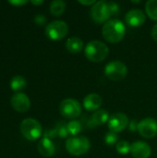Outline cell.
I'll list each match as a JSON object with an SVG mask.
<instances>
[{
	"instance_id": "4fadbf2b",
	"label": "cell",
	"mask_w": 157,
	"mask_h": 158,
	"mask_svg": "<svg viewBox=\"0 0 157 158\" xmlns=\"http://www.w3.org/2000/svg\"><path fill=\"white\" fill-rule=\"evenodd\" d=\"M125 20L129 26L136 28L144 24L146 17L143 11H142L141 9H131L127 13Z\"/></svg>"
},
{
	"instance_id": "83f0119b",
	"label": "cell",
	"mask_w": 157,
	"mask_h": 158,
	"mask_svg": "<svg viewBox=\"0 0 157 158\" xmlns=\"http://www.w3.org/2000/svg\"><path fill=\"white\" fill-rule=\"evenodd\" d=\"M8 3L11 4V5H13V6H23L25 4H27L28 1L27 0H12V1L9 0Z\"/></svg>"
},
{
	"instance_id": "8992f818",
	"label": "cell",
	"mask_w": 157,
	"mask_h": 158,
	"mask_svg": "<svg viewBox=\"0 0 157 158\" xmlns=\"http://www.w3.org/2000/svg\"><path fill=\"white\" fill-rule=\"evenodd\" d=\"M105 75L113 81L123 80L128 74L127 66L118 60L109 62L105 68Z\"/></svg>"
},
{
	"instance_id": "9c48e42d",
	"label": "cell",
	"mask_w": 157,
	"mask_h": 158,
	"mask_svg": "<svg viewBox=\"0 0 157 158\" xmlns=\"http://www.w3.org/2000/svg\"><path fill=\"white\" fill-rule=\"evenodd\" d=\"M137 131L145 139H152L157 135V121L153 118H145L138 123Z\"/></svg>"
},
{
	"instance_id": "7c38bea8",
	"label": "cell",
	"mask_w": 157,
	"mask_h": 158,
	"mask_svg": "<svg viewBox=\"0 0 157 158\" xmlns=\"http://www.w3.org/2000/svg\"><path fill=\"white\" fill-rule=\"evenodd\" d=\"M151 146L141 141L134 142L130 146V154L134 158H149L151 156Z\"/></svg>"
},
{
	"instance_id": "52a82bcc",
	"label": "cell",
	"mask_w": 157,
	"mask_h": 158,
	"mask_svg": "<svg viewBox=\"0 0 157 158\" xmlns=\"http://www.w3.org/2000/svg\"><path fill=\"white\" fill-rule=\"evenodd\" d=\"M59 112L64 118L74 120L81 114V105L75 99L68 98L60 103Z\"/></svg>"
},
{
	"instance_id": "44dd1931",
	"label": "cell",
	"mask_w": 157,
	"mask_h": 158,
	"mask_svg": "<svg viewBox=\"0 0 157 158\" xmlns=\"http://www.w3.org/2000/svg\"><path fill=\"white\" fill-rule=\"evenodd\" d=\"M67 126H68V134L73 135L74 137H75L76 135H78V134L81 131V130H82V126H81V122L78 121V120H75V119L69 121V122L68 123Z\"/></svg>"
},
{
	"instance_id": "4dcf8cb0",
	"label": "cell",
	"mask_w": 157,
	"mask_h": 158,
	"mask_svg": "<svg viewBox=\"0 0 157 158\" xmlns=\"http://www.w3.org/2000/svg\"><path fill=\"white\" fill-rule=\"evenodd\" d=\"M31 3L32 5H35V6H39V5H42V4L43 3V0H39V1L31 0Z\"/></svg>"
},
{
	"instance_id": "5bb4252c",
	"label": "cell",
	"mask_w": 157,
	"mask_h": 158,
	"mask_svg": "<svg viewBox=\"0 0 157 158\" xmlns=\"http://www.w3.org/2000/svg\"><path fill=\"white\" fill-rule=\"evenodd\" d=\"M103 99L97 94H90L83 99V107L87 111H97L102 106Z\"/></svg>"
},
{
	"instance_id": "d6986e66",
	"label": "cell",
	"mask_w": 157,
	"mask_h": 158,
	"mask_svg": "<svg viewBox=\"0 0 157 158\" xmlns=\"http://www.w3.org/2000/svg\"><path fill=\"white\" fill-rule=\"evenodd\" d=\"M66 9V3L62 0H55L50 4V12L55 17L61 16Z\"/></svg>"
},
{
	"instance_id": "ac0fdd59",
	"label": "cell",
	"mask_w": 157,
	"mask_h": 158,
	"mask_svg": "<svg viewBox=\"0 0 157 158\" xmlns=\"http://www.w3.org/2000/svg\"><path fill=\"white\" fill-rule=\"evenodd\" d=\"M9 85H10V88L12 91L17 92V93H20V91H22L26 87L27 81H26L24 77L19 76V75H16L10 80Z\"/></svg>"
},
{
	"instance_id": "2e32d148",
	"label": "cell",
	"mask_w": 157,
	"mask_h": 158,
	"mask_svg": "<svg viewBox=\"0 0 157 158\" xmlns=\"http://www.w3.org/2000/svg\"><path fill=\"white\" fill-rule=\"evenodd\" d=\"M109 118L110 117H109V114H108L107 110H105V109H98L97 111H95L92 115L91 120L89 122V126L91 128L101 126V125L105 124L106 121H108Z\"/></svg>"
},
{
	"instance_id": "3957f363",
	"label": "cell",
	"mask_w": 157,
	"mask_h": 158,
	"mask_svg": "<svg viewBox=\"0 0 157 158\" xmlns=\"http://www.w3.org/2000/svg\"><path fill=\"white\" fill-rule=\"evenodd\" d=\"M20 132L28 141H36L43 134V128L41 123L31 118H25L20 123Z\"/></svg>"
},
{
	"instance_id": "f1b7e54d",
	"label": "cell",
	"mask_w": 157,
	"mask_h": 158,
	"mask_svg": "<svg viewBox=\"0 0 157 158\" xmlns=\"http://www.w3.org/2000/svg\"><path fill=\"white\" fill-rule=\"evenodd\" d=\"M78 2L83 6H93L96 3V1L94 0H79Z\"/></svg>"
},
{
	"instance_id": "7a4b0ae2",
	"label": "cell",
	"mask_w": 157,
	"mask_h": 158,
	"mask_svg": "<svg viewBox=\"0 0 157 158\" xmlns=\"http://www.w3.org/2000/svg\"><path fill=\"white\" fill-rule=\"evenodd\" d=\"M85 56L92 62L98 63L104 61L108 54H109V48L108 46L98 40L91 41L89 42L84 49Z\"/></svg>"
},
{
	"instance_id": "9a60e30c",
	"label": "cell",
	"mask_w": 157,
	"mask_h": 158,
	"mask_svg": "<svg viewBox=\"0 0 157 158\" xmlns=\"http://www.w3.org/2000/svg\"><path fill=\"white\" fill-rule=\"evenodd\" d=\"M39 153L44 157H50L55 154V144L54 143L47 138H43L39 141L37 145Z\"/></svg>"
},
{
	"instance_id": "ffe728a7",
	"label": "cell",
	"mask_w": 157,
	"mask_h": 158,
	"mask_svg": "<svg viewBox=\"0 0 157 158\" xmlns=\"http://www.w3.org/2000/svg\"><path fill=\"white\" fill-rule=\"evenodd\" d=\"M145 10L151 19L157 21V0H149L146 3Z\"/></svg>"
},
{
	"instance_id": "4316f807",
	"label": "cell",
	"mask_w": 157,
	"mask_h": 158,
	"mask_svg": "<svg viewBox=\"0 0 157 158\" xmlns=\"http://www.w3.org/2000/svg\"><path fill=\"white\" fill-rule=\"evenodd\" d=\"M109 4V6H110V10H111V14L116 16L118 12H119V6L117 3L115 2H110L108 3Z\"/></svg>"
},
{
	"instance_id": "e0dca14e",
	"label": "cell",
	"mask_w": 157,
	"mask_h": 158,
	"mask_svg": "<svg viewBox=\"0 0 157 158\" xmlns=\"http://www.w3.org/2000/svg\"><path fill=\"white\" fill-rule=\"evenodd\" d=\"M66 48L70 54H79L83 48V41L79 37H70L66 42Z\"/></svg>"
},
{
	"instance_id": "484cf974",
	"label": "cell",
	"mask_w": 157,
	"mask_h": 158,
	"mask_svg": "<svg viewBox=\"0 0 157 158\" xmlns=\"http://www.w3.org/2000/svg\"><path fill=\"white\" fill-rule=\"evenodd\" d=\"M34 22H35V24L42 26V25H43L46 22V18L43 14H37L34 17Z\"/></svg>"
},
{
	"instance_id": "ba28073f",
	"label": "cell",
	"mask_w": 157,
	"mask_h": 158,
	"mask_svg": "<svg viewBox=\"0 0 157 158\" xmlns=\"http://www.w3.org/2000/svg\"><path fill=\"white\" fill-rule=\"evenodd\" d=\"M68 32V26L64 20H54L45 28L46 36L53 41H60Z\"/></svg>"
},
{
	"instance_id": "d4e9b609",
	"label": "cell",
	"mask_w": 157,
	"mask_h": 158,
	"mask_svg": "<svg viewBox=\"0 0 157 158\" xmlns=\"http://www.w3.org/2000/svg\"><path fill=\"white\" fill-rule=\"evenodd\" d=\"M56 136H58V135H57V131H56V128L52 129V130H47L43 133V138H47V139H50V140L53 139V138H56Z\"/></svg>"
},
{
	"instance_id": "30bf717a",
	"label": "cell",
	"mask_w": 157,
	"mask_h": 158,
	"mask_svg": "<svg viewBox=\"0 0 157 158\" xmlns=\"http://www.w3.org/2000/svg\"><path fill=\"white\" fill-rule=\"evenodd\" d=\"M129 118L121 112L113 114L108 119V128L110 131L118 133L123 131L129 126Z\"/></svg>"
},
{
	"instance_id": "7402d4cb",
	"label": "cell",
	"mask_w": 157,
	"mask_h": 158,
	"mask_svg": "<svg viewBox=\"0 0 157 158\" xmlns=\"http://www.w3.org/2000/svg\"><path fill=\"white\" fill-rule=\"evenodd\" d=\"M130 146L131 144H130V143H128L127 141H120L116 144V150L118 154L125 156L130 153Z\"/></svg>"
},
{
	"instance_id": "6da1fadb",
	"label": "cell",
	"mask_w": 157,
	"mask_h": 158,
	"mask_svg": "<svg viewBox=\"0 0 157 158\" xmlns=\"http://www.w3.org/2000/svg\"><path fill=\"white\" fill-rule=\"evenodd\" d=\"M126 27L119 19H109L105 22L102 29V34L105 41L110 44L119 43L125 36Z\"/></svg>"
},
{
	"instance_id": "5b68a950",
	"label": "cell",
	"mask_w": 157,
	"mask_h": 158,
	"mask_svg": "<svg viewBox=\"0 0 157 158\" xmlns=\"http://www.w3.org/2000/svg\"><path fill=\"white\" fill-rule=\"evenodd\" d=\"M111 10L109 4L105 1H98L91 8V17L97 24L105 23L111 17Z\"/></svg>"
},
{
	"instance_id": "277c9868",
	"label": "cell",
	"mask_w": 157,
	"mask_h": 158,
	"mask_svg": "<svg viewBox=\"0 0 157 158\" xmlns=\"http://www.w3.org/2000/svg\"><path fill=\"white\" fill-rule=\"evenodd\" d=\"M91 147V143L88 138L84 136L71 137L66 142L67 151L74 156H80L86 154Z\"/></svg>"
},
{
	"instance_id": "f546056e",
	"label": "cell",
	"mask_w": 157,
	"mask_h": 158,
	"mask_svg": "<svg viewBox=\"0 0 157 158\" xmlns=\"http://www.w3.org/2000/svg\"><path fill=\"white\" fill-rule=\"evenodd\" d=\"M151 34H152V37H153V39L155 40V41H156L157 42V23L153 27V29H152V32H151Z\"/></svg>"
},
{
	"instance_id": "603a6c76",
	"label": "cell",
	"mask_w": 157,
	"mask_h": 158,
	"mask_svg": "<svg viewBox=\"0 0 157 158\" xmlns=\"http://www.w3.org/2000/svg\"><path fill=\"white\" fill-rule=\"evenodd\" d=\"M68 124L64 123V122H58L56 126V130L57 131V135L60 137V138H66L68 134Z\"/></svg>"
},
{
	"instance_id": "1f68e13d",
	"label": "cell",
	"mask_w": 157,
	"mask_h": 158,
	"mask_svg": "<svg viewBox=\"0 0 157 158\" xmlns=\"http://www.w3.org/2000/svg\"><path fill=\"white\" fill-rule=\"evenodd\" d=\"M132 3H140V1H132Z\"/></svg>"
},
{
	"instance_id": "cb8c5ba5",
	"label": "cell",
	"mask_w": 157,
	"mask_h": 158,
	"mask_svg": "<svg viewBox=\"0 0 157 158\" xmlns=\"http://www.w3.org/2000/svg\"><path fill=\"white\" fill-rule=\"evenodd\" d=\"M118 136L116 132H113V131H109L105 134V142L107 145H114V144H117L118 142Z\"/></svg>"
},
{
	"instance_id": "8fae6325",
	"label": "cell",
	"mask_w": 157,
	"mask_h": 158,
	"mask_svg": "<svg viewBox=\"0 0 157 158\" xmlns=\"http://www.w3.org/2000/svg\"><path fill=\"white\" fill-rule=\"evenodd\" d=\"M10 104L14 110L20 113H24L28 111L29 108L31 107V101L28 95L21 92L16 93L15 94L12 95L10 99Z\"/></svg>"
}]
</instances>
